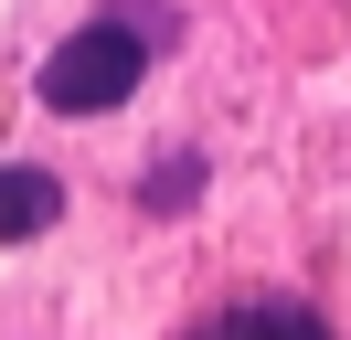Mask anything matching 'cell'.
<instances>
[{
  "label": "cell",
  "mask_w": 351,
  "mask_h": 340,
  "mask_svg": "<svg viewBox=\"0 0 351 340\" xmlns=\"http://www.w3.org/2000/svg\"><path fill=\"white\" fill-rule=\"evenodd\" d=\"M138 75H149V42L128 32V21H86V32H64L43 53V106L53 117H107V106H128L138 96Z\"/></svg>",
  "instance_id": "cell-1"
},
{
  "label": "cell",
  "mask_w": 351,
  "mask_h": 340,
  "mask_svg": "<svg viewBox=\"0 0 351 340\" xmlns=\"http://www.w3.org/2000/svg\"><path fill=\"white\" fill-rule=\"evenodd\" d=\"M192 340H330L319 308H298V298H245V308H213Z\"/></svg>",
  "instance_id": "cell-2"
},
{
  "label": "cell",
  "mask_w": 351,
  "mask_h": 340,
  "mask_svg": "<svg viewBox=\"0 0 351 340\" xmlns=\"http://www.w3.org/2000/svg\"><path fill=\"white\" fill-rule=\"evenodd\" d=\"M53 212H64V181H53V170H22V160H0V245L43 234Z\"/></svg>",
  "instance_id": "cell-3"
},
{
  "label": "cell",
  "mask_w": 351,
  "mask_h": 340,
  "mask_svg": "<svg viewBox=\"0 0 351 340\" xmlns=\"http://www.w3.org/2000/svg\"><path fill=\"white\" fill-rule=\"evenodd\" d=\"M192 191H202V160H192V149H171V160L149 170V212H181Z\"/></svg>",
  "instance_id": "cell-4"
}]
</instances>
